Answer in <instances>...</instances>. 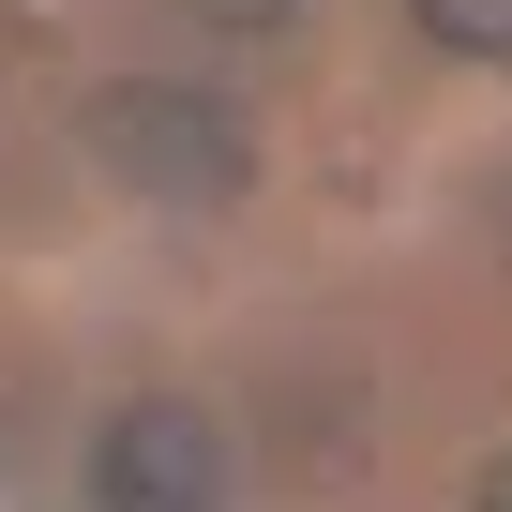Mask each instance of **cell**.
<instances>
[{"label": "cell", "instance_id": "obj_1", "mask_svg": "<svg viewBox=\"0 0 512 512\" xmlns=\"http://www.w3.org/2000/svg\"><path fill=\"white\" fill-rule=\"evenodd\" d=\"M91 166L136 181V196L226 211V196L256 181V136H241V106H211L196 76H121V91H91Z\"/></svg>", "mask_w": 512, "mask_h": 512}, {"label": "cell", "instance_id": "obj_2", "mask_svg": "<svg viewBox=\"0 0 512 512\" xmlns=\"http://www.w3.org/2000/svg\"><path fill=\"white\" fill-rule=\"evenodd\" d=\"M91 497H106V512H211V497H226V437L151 392V407H121V422L91 437Z\"/></svg>", "mask_w": 512, "mask_h": 512}, {"label": "cell", "instance_id": "obj_4", "mask_svg": "<svg viewBox=\"0 0 512 512\" xmlns=\"http://www.w3.org/2000/svg\"><path fill=\"white\" fill-rule=\"evenodd\" d=\"M482 512H512V452H497V467H482Z\"/></svg>", "mask_w": 512, "mask_h": 512}, {"label": "cell", "instance_id": "obj_3", "mask_svg": "<svg viewBox=\"0 0 512 512\" xmlns=\"http://www.w3.org/2000/svg\"><path fill=\"white\" fill-rule=\"evenodd\" d=\"M407 16H422L452 61H512V0H407Z\"/></svg>", "mask_w": 512, "mask_h": 512}, {"label": "cell", "instance_id": "obj_5", "mask_svg": "<svg viewBox=\"0 0 512 512\" xmlns=\"http://www.w3.org/2000/svg\"><path fill=\"white\" fill-rule=\"evenodd\" d=\"M211 16H241V31H256V16H287V0H211Z\"/></svg>", "mask_w": 512, "mask_h": 512}]
</instances>
